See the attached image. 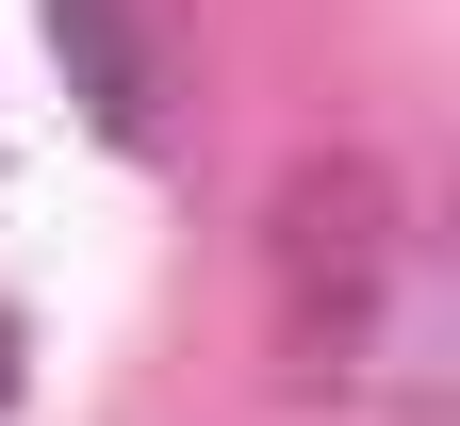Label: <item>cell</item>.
Returning a JSON list of instances; mask_svg holds the SVG:
<instances>
[{
    "label": "cell",
    "instance_id": "cell-1",
    "mask_svg": "<svg viewBox=\"0 0 460 426\" xmlns=\"http://www.w3.org/2000/svg\"><path fill=\"white\" fill-rule=\"evenodd\" d=\"M49 49L83 66V99H99L115 148H164V132H181V83H164V0H49Z\"/></svg>",
    "mask_w": 460,
    "mask_h": 426
}]
</instances>
